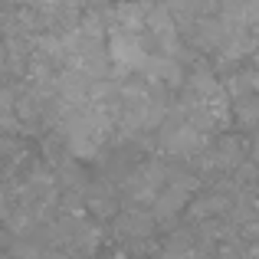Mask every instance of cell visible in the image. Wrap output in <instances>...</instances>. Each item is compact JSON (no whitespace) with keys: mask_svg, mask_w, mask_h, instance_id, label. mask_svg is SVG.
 <instances>
[{"mask_svg":"<svg viewBox=\"0 0 259 259\" xmlns=\"http://www.w3.org/2000/svg\"><path fill=\"white\" fill-rule=\"evenodd\" d=\"M118 230H121V233H132V240H135V236H148V233H151V217H141L138 210L121 213L118 217Z\"/></svg>","mask_w":259,"mask_h":259,"instance_id":"cell-3","label":"cell"},{"mask_svg":"<svg viewBox=\"0 0 259 259\" xmlns=\"http://www.w3.org/2000/svg\"><path fill=\"white\" fill-rule=\"evenodd\" d=\"M190 190H194V181H181V177H177V181H171L164 190H161L158 200L151 203L154 217H158V220H164V217H171V213H177V210H184Z\"/></svg>","mask_w":259,"mask_h":259,"instance_id":"cell-2","label":"cell"},{"mask_svg":"<svg viewBox=\"0 0 259 259\" xmlns=\"http://www.w3.org/2000/svg\"><path fill=\"white\" fill-rule=\"evenodd\" d=\"M33 259H66L63 253H50V249H46V253H36Z\"/></svg>","mask_w":259,"mask_h":259,"instance_id":"cell-4","label":"cell"},{"mask_svg":"<svg viewBox=\"0 0 259 259\" xmlns=\"http://www.w3.org/2000/svg\"><path fill=\"white\" fill-rule=\"evenodd\" d=\"M210 145V135H203L194 121H187L184 115H174L164 128H161V148L174 158H190V154L203 151Z\"/></svg>","mask_w":259,"mask_h":259,"instance_id":"cell-1","label":"cell"}]
</instances>
